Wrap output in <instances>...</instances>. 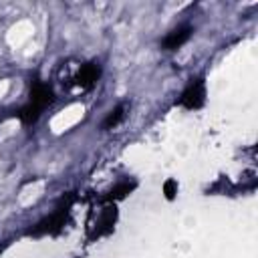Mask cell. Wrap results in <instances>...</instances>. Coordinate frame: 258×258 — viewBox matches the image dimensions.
<instances>
[{
  "label": "cell",
  "instance_id": "obj_1",
  "mask_svg": "<svg viewBox=\"0 0 258 258\" xmlns=\"http://www.w3.org/2000/svg\"><path fill=\"white\" fill-rule=\"evenodd\" d=\"M52 103V91L48 85L44 83H36L30 91V103L26 107L20 109L18 117L24 121V123H34L38 117H40V111Z\"/></svg>",
  "mask_w": 258,
  "mask_h": 258
},
{
  "label": "cell",
  "instance_id": "obj_2",
  "mask_svg": "<svg viewBox=\"0 0 258 258\" xmlns=\"http://www.w3.org/2000/svg\"><path fill=\"white\" fill-rule=\"evenodd\" d=\"M204 99H206V85L202 79H191V83L187 85V89L181 93V97L177 99V103L185 109H198L204 105Z\"/></svg>",
  "mask_w": 258,
  "mask_h": 258
},
{
  "label": "cell",
  "instance_id": "obj_3",
  "mask_svg": "<svg viewBox=\"0 0 258 258\" xmlns=\"http://www.w3.org/2000/svg\"><path fill=\"white\" fill-rule=\"evenodd\" d=\"M189 36H191V26H187V24L177 26V28H173L171 32L165 34V38L161 40V46H163L165 50H175V48H179Z\"/></svg>",
  "mask_w": 258,
  "mask_h": 258
},
{
  "label": "cell",
  "instance_id": "obj_4",
  "mask_svg": "<svg viewBox=\"0 0 258 258\" xmlns=\"http://www.w3.org/2000/svg\"><path fill=\"white\" fill-rule=\"evenodd\" d=\"M97 79H99V64H97V62L85 64V67L81 69V73H79V83H83L85 87L95 85Z\"/></svg>",
  "mask_w": 258,
  "mask_h": 258
},
{
  "label": "cell",
  "instance_id": "obj_5",
  "mask_svg": "<svg viewBox=\"0 0 258 258\" xmlns=\"http://www.w3.org/2000/svg\"><path fill=\"white\" fill-rule=\"evenodd\" d=\"M123 117H125V105L115 107V109L107 115V119L103 121V129H113V127H117V125L123 121Z\"/></svg>",
  "mask_w": 258,
  "mask_h": 258
},
{
  "label": "cell",
  "instance_id": "obj_6",
  "mask_svg": "<svg viewBox=\"0 0 258 258\" xmlns=\"http://www.w3.org/2000/svg\"><path fill=\"white\" fill-rule=\"evenodd\" d=\"M133 185H135V183H119L115 189H111V194H109L107 198H109V200H121V198H125V196L133 189Z\"/></svg>",
  "mask_w": 258,
  "mask_h": 258
},
{
  "label": "cell",
  "instance_id": "obj_7",
  "mask_svg": "<svg viewBox=\"0 0 258 258\" xmlns=\"http://www.w3.org/2000/svg\"><path fill=\"white\" fill-rule=\"evenodd\" d=\"M163 191H165V198H167V200H173L175 194H177V183H175L173 179H167L165 185H163Z\"/></svg>",
  "mask_w": 258,
  "mask_h": 258
}]
</instances>
